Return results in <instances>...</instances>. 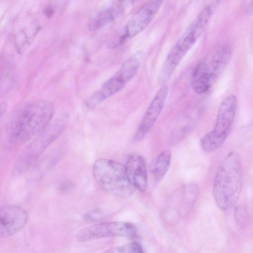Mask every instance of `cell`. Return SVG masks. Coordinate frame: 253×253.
<instances>
[{
    "instance_id": "6da1fadb",
    "label": "cell",
    "mask_w": 253,
    "mask_h": 253,
    "mask_svg": "<svg viewBox=\"0 0 253 253\" xmlns=\"http://www.w3.org/2000/svg\"><path fill=\"white\" fill-rule=\"evenodd\" d=\"M54 107L48 100L30 103L17 111L8 128L11 146L24 143L36 136L51 121Z\"/></svg>"
},
{
    "instance_id": "7a4b0ae2",
    "label": "cell",
    "mask_w": 253,
    "mask_h": 253,
    "mask_svg": "<svg viewBox=\"0 0 253 253\" xmlns=\"http://www.w3.org/2000/svg\"><path fill=\"white\" fill-rule=\"evenodd\" d=\"M243 178L240 156L236 152H231L220 164L213 183V195L220 210L227 211L236 205L241 194Z\"/></svg>"
},
{
    "instance_id": "3957f363",
    "label": "cell",
    "mask_w": 253,
    "mask_h": 253,
    "mask_svg": "<svg viewBox=\"0 0 253 253\" xmlns=\"http://www.w3.org/2000/svg\"><path fill=\"white\" fill-rule=\"evenodd\" d=\"M212 9L211 5L206 7L170 50L159 73L158 80L160 84H166L180 61L204 33L212 14Z\"/></svg>"
},
{
    "instance_id": "277c9868",
    "label": "cell",
    "mask_w": 253,
    "mask_h": 253,
    "mask_svg": "<svg viewBox=\"0 0 253 253\" xmlns=\"http://www.w3.org/2000/svg\"><path fill=\"white\" fill-rule=\"evenodd\" d=\"M69 121L67 114H63L50 123L27 146L15 162L12 173L21 175L33 166L44 151L64 130Z\"/></svg>"
},
{
    "instance_id": "5b68a950",
    "label": "cell",
    "mask_w": 253,
    "mask_h": 253,
    "mask_svg": "<svg viewBox=\"0 0 253 253\" xmlns=\"http://www.w3.org/2000/svg\"><path fill=\"white\" fill-rule=\"evenodd\" d=\"M94 178L103 190L112 195L127 197L135 188L128 180L122 164L105 158L97 159L92 167Z\"/></svg>"
},
{
    "instance_id": "8992f818",
    "label": "cell",
    "mask_w": 253,
    "mask_h": 253,
    "mask_svg": "<svg viewBox=\"0 0 253 253\" xmlns=\"http://www.w3.org/2000/svg\"><path fill=\"white\" fill-rule=\"evenodd\" d=\"M231 50L225 45L215 49L194 69L191 80V86L197 94L207 92L216 82L229 62Z\"/></svg>"
},
{
    "instance_id": "52a82bcc",
    "label": "cell",
    "mask_w": 253,
    "mask_h": 253,
    "mask_svg": "<svg viewBox=\"0 0 253 253\" xmlns=\"http://www.w3.org/2000/svg\"><path fill=\"white\" fill-rule=\"evenodd\" d=\"M237 106L234 95H229L223 99L217 112L214 127L201 139L200 145L204 151L212 152L224 143L232 129Z\"/></svg>"
},
{
    "instance_id": "ba28073f",
    "label": "cell",
    "mask_w": 253,
    "mask_h": 253,
    "mask_svg": "<svg viewBox=\"0 0 253 253\" xmlns=\"http://www.w3.org/2000/svg\"><path fill=\"white\" fill-rule=\"evenodd\" d=\"M143 56V52H137L126 60L118 72L88 97L85 102L87 107L92 109L122 89L137 72Z\"/></svg>"
},
{
    "instance_id": "9c48e42d",
    "label": "cell",
    "mask_w": 253,
    "mask_h": 253,
    "mask_svg": "<svg viewBox=\"0 0 253 253\" xmlns=\"http://www.w3.org/2000/svg\"><path fill=\"white\" fill-rule=\"evenodd\" d=\"M114 237L134 238L137 237L136 227L128 222H101L83 228L77 235L80 242Z\"/></svg>"
},
{
    "instance_id": "30bf717a",
    "label": "cell",
    "mask_w": 253,
    "mask_h": 253,
    "mask_svg": "<svg viewBox=\"0 0 253 253\" xmlns=\"http://www.w3.org/2000/svg\"><path fill=\"white\" fill-rule=\"evenodd\" d=\"M27 220V212L20 206H0V238L15 235L25 226Z\"/></svg>"
},
{
    "instance_id": "8fae6325",
    "label": "cell",
    "mask_w": 253,
    "mask_h": 253,
    "mask_svg": "<svg viewBox=\"0 0 253 253\" xmlns=\"http://www.w3.org/2000/svg\"><path fill=\"white\" fill-rule=\"evenodd\" d=\"M168 92V86L166 84L161 85L147 108L137 128L133 138L134 141L142 140L148 134L163 109Z\"/></svg>"
},
{
    "instance_id": "7c38bea8",
    "label": "cell",
    "mask_w": 253,
    "mask_h": 253,
    "mask_svg": "<svg viewBox=\"0 0 253 253\" xmlns=\"http://www.w3.org/2000/svg\"><path fill=\"white\" fill-rule=\"evenodd\" d=\"M164 0H148L132 16L125 29L128 38H132L143 31L153 20Z\"/></svg>"
},
{
    "instance_id": "4fadbf2b",
    "label": "cell",
    "mask_w": 253,
    "mask_h": 253,
    "mask_svg": "<svg viewBox=\"0 0 253 253\" xmlns=\"http://www.w3.org/2000/svg\"><path fill=\"white\" fill-rule=\"evenodd\" d=\"M124 168L128 180L135 189L146 191L148 176L144 158L138 154H131L127 158Z\"/></svg>"
},
{
    "instance_id": "5bb4252c",
    "label": "cell",
    "mask_w": 253,
    "mask_h": 253,
    "mask_svg": "<svg viewBox=\"0 0 253 253\" xmlns=\"http://www.w3.org/2000/svg\"><path fill=\"white\" fill-rule=\"evenodd\" d=\"M171 153L169 150L162 151L154 160L151 166V172L155 182L162 180L167 173L170 164Z\"/></svg>"
},
{
    "instance_id": "9a60e30c",
    "label": "cell",
    "mask_w": 253,
    "mask_h": 253,
    "mask_svg": "<svg viewBox=\"0 0 253 253\" xmlns=\"http://www.w3.org/2000/svg\"><path fill=\"white\" fill-rule=\"evenodd\" d=\"M118 13L112 6L101 10L88 22V30L90 31H95L105 27L113 20Z\"/></svg>"
},
{
    "instance_id": "2e32d148",
    "label": "cell",
    "mask_w": 253,
    "mask_h": 253,
    "mask_svg": "<svg viewBox=\"0 0 253 253\" xmlns=\"http://www.w3.org/2000/svg\"><path fill=\"white\" fill-rule=\"evenodd\" d=\"M105 252L107 253H142L143 249L142 246L137 242L133 241L126 245L117 247Z\"/></svg>"
},
{
    "instance_id": "e0dca14e",
    "label": "cell",
    "mask_w": 253,
    "mask_h": 253,
    "mask_svg": "<svg viewBox=\"0 0 253 253\" xmlns=\"http://www.w3.org/2000/svg\"><path fill=\"white\" fill-rule=\"evenodd\" d=\"M105 213L100 209H95L86 213L84 217V220L88 221H98L104 219L106 217Z\"/></svg>"
},
{
    "instance_id": "ac0fdd59",
    "label": "cell",
    "mask_w": 253,
    "mask_h": 253,
    "mask_svg": "<svg viewBox=\"0 0 253 253\" xmlns=\"http://www.w3.org/2000/svg\"><path fill=\"white\" fill-rule=\"evenodd\" d=\"M7 111V104L5 102L0 103V126Z\"/></svg>"
},
{
    "instance_id": "d6986e66",
    "label": "cell",
    "mask_w": 253,
    "mask_h": 253,
    "mask_svg": "<svg viewBox=\"0 0 253 253\" xmlns=\"http://www.w3.org/2000/svg\"><path fill=\"white\" fill-rule=\"evenodd\" d=\"M252 0L250 2L247 8V12H248L249 14L250 13L252 12Z\"/></svg>"
},
{
    "instance_id": "ffe728a7",
    "label": "cell",
    "mask_w": 253,
    "mask_h": 253,
    "mask_svg": "<svg viewBox=\"0 0 253 253\" xmlns=\"http://www.w3.org/2000/svg\"><path fill=\"white\" fill-rule=\"evenodd\" d=\"M221 0H215V2H216V4H217V3H220Z\"/></svg>"
},
{
    "instance_id": "44dd1931",
    "label": "cell",
    "mask_w": 253,
    "mask_h": 253,
    "mask_svg": "<svg viewBox=\"0 0 253 253\" xmlns=\"http://www.w3.org/2000/svg\"><path fill=\"white\" fill-rule=\"evenodd\" d=\"M137 0H130V1H131L132 2H134L135 1H136Z\"/></svg>"
}]
</instances>
